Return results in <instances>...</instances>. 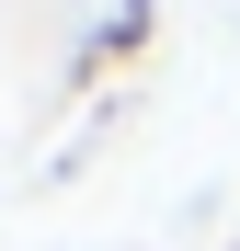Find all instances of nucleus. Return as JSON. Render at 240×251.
Segmentation results:
<instances>
[{"instance_id": "f257e3e1", "label": "nucleus", "mask_w": 240, "mask_h": 251, "mask_svg": "<svg viewBox=\"0 0 240 251\" xmlns=\"http://www.w3.org/2000/svg\"><path fill=\"white\" fill-rule=\"evenodd\" d=\"M149 34H160V0H114V12H103V34H92V57H80V69H126V57H149Z\"/></svg>"}]
</instances>
